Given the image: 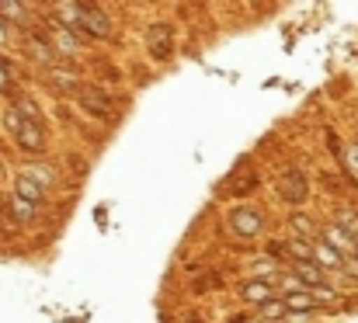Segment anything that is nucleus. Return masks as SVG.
I'll use <instances>...</instances> for the list:
<instances>
[{
	"instance_id": "nucleus-1",
	"label": "nucleus",
	"mask_w": 358,
	"mask_h": 323,
	"mask_svg": "<svg viewBox=\"0 0 358 323\" xmlns=\"http://www.w3.org/2000/svg\"><path fill=\"white\" fill-rule=\"evenodd\" d=\"M70 17V31H87L91 38H112V21L98 7H80V3H63L59 7Z\"/></svg>"
},
{
	"instance_id": "nucleus-2",
	"label": "nucleus",
	"mask_w": 358,
	"mask_h": 323,
	"mask_svg": "<svg viewBox=\"0 0 358 323\" xmlns=\"http://www.w3.org/2000/svg\"><path fill=\"white\" fill-rule=\"evenodd\" d=\"M146 52L157 59V63H167L174 56V31L167 21H153L150 31H146Z\"/></svg>"
},
{
	"instance_id": "nucleus-3",
	"label": "nucleus",
	"mask_w": 358,
	"mask_h": 323,
	"mask_svg": "<svg viewBox=\"0 0 358 323\" xmlns=\"http://www.w3.org/2000/svg\"><path fill=\"white\" fill-rule=\"evenodd\" d=\"M275 188H278V199H285V202H292V206H303V202L310 199V185H306L303 171H296V167L282 171V178H278Z\"/></svg>"
},
{
	"instance_id": "nucleus-4",
	"label": "nucleus",
	"mask_w": 358,
	"mask_h": 323,
	"mask_svg": "<svg viewBox=\"0 0 358 323\" xmlns=\"http://www.w3.org/2000/svg\"><path fill=\"white\" fill-rule=\"evenodd\" d=\"M10 136H14V143H17L21 150H28V153H42V150H45V129H42L38 122H24V118H21V125H17Z\"/></svg>"
},
{
	"instance_id": "nucleus-5",
	"label": "nucleus",
	"mask_w": 358,
	"mask_h": 323,
	"mask_svg": "<svg viewBox=\"0 0 358 323\" xmlns=\"http://www.w3.org/2000/svg\"><path fill=\"white\" fill-rule=\"evenodd\" d=\"M227 219H230V229H234L237 236H257V233L264 229V219H261V213H257V209H247V206L234 209Z\"/></svg>"
},
{
	"instance_id": "nucleus-6",
	"label": "nucleus",
	"mask_w": 358,
	"mask_h": 323,
	"mask_svg": "<svg viewBox=\"0 0 358 323\" xmlns=\"http://www.w3.org/2000/svg\"><path fill=\"white\" fill-rule=\"evenodd\" d=\"M80 108H84L87 115H98V118H112V115H115V111H112V98L101 94V91H94V87H84V91H80Z\"/></svg>"
},
{
	"instance_id": "nucleus-7",
	"label": "nucleus",
	"mask_w": 358,
	"mask_h": 323,
	"mask_svg": "<svg viewBox=\"0 0 358 323\" xmlns=\"http://www.w3.org/2000/svg\"><path fill=\"white\" fill-rule=\"evenodd\" d=\"M317 240H324L327 247H334V250H338L341 257H348V254H352V243H355V240H352L348 233H341V229H338L334 222H331V226H324V229L317 233Z\"/></svg>"
},
{
	"instance_id": "nucleus-8",
	"label": "nucleus",
	"mask_w": 358,
	"mask_h": 323,
	"mask_svg": "<svg viewBox=\"0 0 358 323\" xmlns=\"http://www.w3.org/2000/svg\"><path fill=\"white\" fill-rule=\"evenodd\" d=\"M313 264H320V268H345V257L334 247H327L324 240H313Z\"/></svg>"
},
{
	"instance_id": "nucleus-9",
	"label": "nucleus",
	"mask_w": 358,
	"mask_h": 323,
	"mask_svg": "<svg viewBox=\"0 0 358 323\" xmlns=\"http://www.w3.org/2000/svg\"><path fill=\"white\" fill-rule=\"evenodd\" d=\"M14 195L24 199V202H31V206H42V199H45V192H42L31 178H24V174H17V181H14Z\"/></svg>"
},
{
	"instance_id": "nucleus-10",
	"label": "nucleus",
	"mask_w": 358,
	"mask_h": 323,
	"mask_svg": "<svg viewBox=\"0 0 358 323\" xmlns=\"http://www.w3.org/2000/svg\"><path fill=\"white\" fill-rule=\"evenodd\" d=\"M296 282H299V289L306 285V289H324V271L310 261V264H296Z\"/></svg>"
},
{
	"instance_id": "nucleus-11",
	"label": "nucleus",
	"mask_w": 358,
	"mask_h": 323,
	"mask_svg": "<svg viewBox=\"0 0 358 323\" xmlns=\"http://www.w3.org/2000/svg\"><path fill=\"white\" fill-rule=\"evenodd\" d=\"M52 45V52H59V56H73L77 52V38H73V31L66 28V24H56V42H49Z\"/></svg>"
},
{
	"instance_id": "nucleus-12",
	"label": "nucleus",
	"mask_w": 358,
	"mask_h": 323,
	"mask_svg": "<svg viewBox=\"0 0 358 323\" xmlns=\"http://www.w3.org/2000/svg\"><path fill=\"white\" fill-rule=\"evenodd\" d=\"M240 299H243V303H257V306H261V303H268V299H271V285H268V282H247V285L240 289Z\"/></svg>"
},
{
	"instance_id": "nucleus-13",
	"label": "nucleus",
	"mask_w": 358,
	"mask_h": 323,
	"mask_svg": "<svg viewBox=\"0 0 358 323\" xmlns=\"http://www.w3.org/2000/svg\"><path fill=\"white\" fill-rule=\"evenodd\" d=\"M285 313H310L317 303H313V296H306V292H289L285 299Z\"/></svg>"
},
{
	"instance_id": "nucleus-14",
	"label": "nucleus",
	"mask_w": 358,
	"mask_h": 323,
	"mask_svg": "<svg viewBox=\"0 0 358 323\" xmlns=\"http://www.w3.org/2000/svg\"><path fill=\"white\" fill-rule=\"evenodd\" d=\"M289 226H292V233H296L299 240H306V243H313V236H317V229L310 226V215L292 213V215H289Z\"/></svg>"
},
{
	"instance_id": "nucleus-15",
	"label": "nucleus",
	"mask_w": 358,
	"mask_h": 323,
	"mask_svg": "<svg viewBox=\"0 0 358 323\" xmlns=\"http://www.w3.org/2000/svg\"><path fill=\"white\" fill-rule=\"evenodd\" d=\"M38 213V206H31V202H24V199H17V195H10V215L17 219V222H31Z\"/></svg>"
},
{
	"instance_id": "nucleus-16",
	"label": "nucleus",
	"mask_w": 358,
	"mask_h": 323,
	"mask_svg": "<svg viewBox=\"0 0 358 323\" xmlns=\"http://www.w3.org/2000/svg\"><path fill=\"white\" fill-rule=\"evenodd\" d=\"M285 247H289V254L296 257V264H310V261H313V243H306V240L296 236V240H289Z\"/></svg>"
},
{
	"instance_id": "nucleus-17",
	"label": "nucleus",
	"mask_w": 358,
	"mask_h": 323,
	"mask_svg": "<svg viewBox=\"0 0 358 323\" xmlns=\"http://www.w3.org/2000/svg\"><path fill=\"white\" fill-rule=\"evenodd\" d=\"M0 21L7 24H17V21H24V3H10V0H0Z\"/></svg>"
},
{
	"instance_id": "nucleus-18",
	"label": "nucleus",
	"mask_w": 358,
	"mask_h": 323,
	"mask_svg": "<svg viewBox=\"0 0 358 323\" xmlns=\"http://www.w3.org/2000/svg\"><path fill=\"white\" fill-rule=\"evenodd\" d=\"M52 84L63 87V91H80V77L70 73V70H52Z\"/></svg>"
},
{
	"instance_id": "nucleus-19",
	"label": "nucleus",
	"mask_w": 358,
	"mask_h": 323,
	"mask_svg": "<svg viewBox=\"0 0 358 323\" xmlns=\"http://www.w3.org/2000/svg\"><path fill=\"white\" fill-rule=\"evenodd\" d=\"M257 310H261L264 320H282V317H285V303H282V299H268V303H261Z\"/></svg>"
},
{
	"instance_id": "nucleus-20",
	"label": "nucleus",
	"mask_w": 358,
	"mask_h": 323,
	"mask_svg": "<svg viewBox=\"0 0 358 323\" xmlns=\"http://www.w3.org/2000/svg\"><path fill=\"white\" fill-rule=\"evenodd\" d=\"M28 49H31V56H35V59H52V56H56V52H52V45H49V42H38V38H31V42H28Z\"/></svg>"
},
{
	"instance_id": "nucleus-21",
	"label": "nucleus",
	"mask_w": 358,
	"mask_h": 323,
	"mask_svg": "<svg viewBox=\"0 0 358 323\" xmlns=\"http://www.w3.org/2000/svg\"><path fill=\"white\" fill-rule=\"evenodd\" d=\"M345 167H348V171L358 178V143H352V146L345 150Z\"/></svg>"
},
{
	"instance_id": "nucleus-22",
	"label": "nucleus",
	"mask_w": 358,
	"mask_h": 323,
	"mask_svg": "<svg viewBox=\"0 0 358 323\" xmlns=\"http://www.w3.org/2000/svg\"><path fill=\"white\" fill-rule=\"evenodd\" d=\"M0 91H10V70H7L3 56H0Z\"/></svg>"
},
{
	"instance_id": "nucleus-23",
	"label": "nucleus",
	"mask_w": 358,
	"mask_h": 323,
	"mask_svg": "<svg viewBox=\"0 0 358 323\" xmlns=\"http://www.w3.org/2000/svg\"><path fill=\"white\" fill-rule=\"evenodd\" d=\"M0 45H7V24L0 21Z\"/></svg>"
},
{
	"instance_id": "nucleus-24",
	"label": "nucleus",
	"mask_w": 358,
	"mask_h": 323,
	"mask_svg": "<svg viewBox=\"0 0 358 323\" xmlns=\"http://www.w3.org/2000/svg\"><path fill=\"white\" fill-rule=\"evenodd\" d=\"M352 254H355V257H358V236H355V243H352Z\"/></svg>"
}]
</instances>
